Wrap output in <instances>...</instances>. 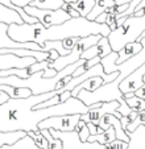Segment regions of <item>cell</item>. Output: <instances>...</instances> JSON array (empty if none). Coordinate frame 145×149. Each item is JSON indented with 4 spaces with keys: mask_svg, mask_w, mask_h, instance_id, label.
I'll list each match as a JSON object with an SVG mask.
<instances>
[{
    "mask_svg": "<svg viewBox=\"0 0 145 149\" xmlns=\"http://www.w3.org/2000/svg\"><path fill=\"white\" fill-rule=\"evenodd\" d=\"M116 20H117L116 15L115 13H108V16H107V19H106V24L111 28V31L116 29Z\"/></svg>",
    "mask_w": 145,
    "mask_h": 149,
    "instance_id": "obj_25",
    "label": "cell"
},
{
    "mask_svg": "<svg viewBox=\"0 0 145 149\" xmlns=\"http://www.w3.org/2000/svg\"><path fill=\"white\" fill-rule=\"evenodd\" d=\"M127 17H119V19L116 20V28H119V26H121L124 24V21H125Z\"/></svg>",
    "mask_w": 145,
    "mask_h": 149,
    "instance_id": "obj_30",
    "label": "cell"
},
{
    "mask_svg": "<svg viewBox=\"0 0 145 149\" xmlns=\"http://www.w3.org/2000/svg\"><path fill=\"white\" fill-rule=\"evenodd\" d=\"M129 107L132 108V111H136V112H140V111H145V99H141L136 95H132L129 98H124Z\"/></svg>",
    "mask_w": 145,
    "mask_h": 149,
    "instance_id": "obj_19",
    "label": "cell"
},
{
    "mask_svg": "<svg viewBox=\"0 0 145 149\" xmlns=\"http://www.w3.org/2000/svg\"><path fill=\"white\" fill-rule=\"evenodd\" d=\"M81 120V113H71V115H58L44 119L38 123L40 130H57L61 132H72L75 130L78 121Z\"/></svg>",
    "mask_w": 145,
    "mask_h": 149,
    "instance_id": "obj_6",
    "label": "cell"
},
{
    "mask_svg": "<svg viewBox=\"0 0 145 149\" xmlns=\"http://www.w3.org/2000/svg\"><path fill=\"white\" fill-rule=\"evenodd\" d=\"M116 139L115 135V125H111L108 130H106L102 133H96V135H90L87 139V143H99L102 145H106V144L111 143Z\"/></svg>",
    "mask_w": 145,
    "mask_h": 149,
    "instance_id": "obj_14",
    "label": "cell"
},
{
    "mask_svg": "<svg viewBox=\"0 0 145 149\" xmlns=\"http://www.w3.org/2000/svg\"><path fill=\"white\" fill-rule=\"evenodd\" d=\"M145 31V15L142 16H128L124 24L119 28L111 31L108 34V41L112 50L119 52L128 42L137 41L139 36Z\"/></svg>",
    "mask_w": 145,
    "mask_h": 149,
    "instance_id": "obj_3",
    "label": "cell"
},
{
    "mask_svg": "<svg viewBox=\"0 0 145 149\" xmlns=\"http://www.w3.org/2000/svg\"><path fill=\"white\" fill-rule=\"evenodd\" d=\"M32 1H33V0H12V3H13L15 6L20 7V8H24V7H26V6H31Z\"/></svg>",
    "mask_w": 145,
    "mask_h": 149,
    "instance_id": "obj_26",
    "label": "cell"
},
{
    "mask_svg": "<svg viewBox=\"0 0 145 149\" xmlns=\"http://www.w3.org/2000/svg\"><path fill=\"white\" fill-rule=\"evenodd\" d=\"M74 131L78 133L79 140H81L82 143H86L87 139H89V136L91 135V133H90L89 127H87V123H86V121H83L82 119L78 121V124H77V127H75V130H74Z\"/></svg>",
    "mask_w": 145,
    "mask_h": 149,
    "instance_id": "obj_21",
    "label": "cell"
},
{
    "mask_svg": "<svg viewBox=\"0 0 145 149\" xmlns=\"http://www.w3.org/2000/svg\"><path fill=\"white\" fill-rule=\"evenodd\" d=\"M100 38H102V34H90V36L78 38L75 46L72 48V50L70 52L69 54H66V56H59L58 58L53 62L47 61L49 62V68H53V69H56L57 71H59L63 68H66L67 65H71L74 62L79 61V59H81V54L83 53L86 49H89L90 46L95 45Z\"/></svg>",
    "mask_w": 145,
    "mask_h": 149,
    "instance_id": "obj_4",
    "label": "cell"
},
{
    "mask_svg": "<svg viewBox=\"0 0 145 149\" xmlns=\"http://www.w3.org/2000/svg\"><path fill=\"white\" fill-rule=\"evenodd\" d=\"M26 135L29 136V139L33 140V143L36 144V146H38L40 149H47V140L44 135L40 132H33V131H29L26 132Z\"/></svg>",
    "mask_w": 145,
    "mask_h": 149,
    "instance_id": "obj_20",
    "label": "cell"
},
{
    "mask_svg": "<svg viewBox=\"0 0 145 149\" xmlns=\"http://www.w3.org/2000/svg\"><path fill=\"white\" fill-rule=\"evenodd\" d=\"M111 28L107 24L91 21L87 17H71L67 21L58 25L45 28L41 23L36 24H9L8 36L17 42H37L42 45L45 41H62L66 37H82L90 34H102L108 37Z\"/></svg>",
    "mask_w": 145,
    "mask_h": 149,
    "instance_id": "obj_2",
    "label": "cell"
},
{
    "mask_svg": "<svg viewBox=\"0 0 145 149\" xmlns=\"http://www.w3.org/2000/svg\"><path fill=\"white\" fill-rule=\"evenodd\" d=\"M24 11L28 15H31V16L38 19V21L45 28H50L52 25H58V24H62L65 21H67L69 19H71V16L62 8L42 9V8H37L34 6H26L24 7Z\"/></svg>",
    "mask_w": 145,
    "mask_h": 149,
    "instance_id": "obj_5",
    "label": "cell"
},
{
    "mask_svg": "<svg viewBox=\"0 0 145 149\" xmlns=\"http://www.w3.org/2000/svg\"><path fill=\"white\" fill-rule=\"evenodd\" d=\"M72 8H75L82 17H87V15L91 12L95 6V0H77L74 4H71Z\"/></svg>",
    "mask_w": 145,
    "mask_h": 149,
    "instance_id": "obj_16",
    "label": "cell"
},
{
    "mask_svg": "<svg viewBox=\"0 0 145 149\" xmlns=\"http://www.w3.org/2000/svg\"><path fill=\"white\" fill-rule=\"evenodd\" d=\"M115 4H116L115 0H95V6H94V8L91 9V12L87 15V19L91 20V21H95V19H96L102 12H104L107 8L115 6Z\"/></svg>",
    "mask_w": 145,
    "mask_h": 149,
    "instance_id": "obj_15",
    "label": "cell"
},
{
    "mask_svg": "<svg viewBox=\"0 0 145 149\" xmlns=\"http://www.w3.org/2000/svg\"><path fill=\"white\" fill-rule=\"evenodd\" d=\"M62 9H63V11H66L71 17H79V16H81V15H79V12L77 11L75 8H72V6H71V4H69V3H63Z\"/></svg>",
    "mask_w": 145,
    "mask_h": 149,
    "instance_id": "obj_24",
    "label": "cell"
},
{
    "mask_svg": "<svg viewBox=\"0 0 145 149\" xmlns=\"http://www.w3.org/2000/svg\"><path fill=\"white\" fill-rule=\"evenodd\" d=\"M120 123H121V127H123V130L125 131L127 127H128V124L131 123V119H129V116H123V118L120 119Z\"/></svg>",
    "mask_w": 145,
    "mask_h": 149,
    "instance_id": "obj_29",
    "label": "cell"
},
{
    "mask_svg": "<svg viewBox=\"0 0 145 149\" xmlns=\"http://www.w3.org/2000/svg\"><path fill=\"white\" fill-rule=\"evenodd\" d=\"M144 82H145V75H144Z\"/></svg>",
    "mask_w": 145,
    "mask_h": 149,
    "instance_id": "obj_31",
    "label": "cell"
},
{
    "mask_svg": "<svg viewBox=\"0 0 145 149\" xmlns=\"http://www.w3.org/2000/svg\"><path fill=\"white\" fill-rule=\"evenodd\" d=\"M63 0H33L31 6L42 9H59L63 6Z\"/></svg>",
    "mask_w": 145,
    "mask_h": 149,
    "instance_id": "obj_17",
    "label": "cell"
},
{
    "mask_svg": "<svg viewBox=\"0 0 145 149\" xmlns=\"http://www.w3.org/2000/svg\"><path fill=\"white\" fill-rule=\"evenodd\" d=\"M120 108V103L117 100H111V102H103L100 107L98 108H90L87 112L82 113L81 119L86 123H94L98 125L99 121H100L102 116L106 115V113H114L117 119H121L123 115L119 112Z\"/></svg>",
    "mask_w": 145,
    "mask_h": 149,
    "instance_id": "obj_8",
    "label": "cell"
},
{
    "mask_svg": "<svg viewBox=\"0 0 145 149\" xmlns=\"http://www.w3.org/2000/svg\"><path fill=\"white\" fill-rule=\"evenodd\" d=\"M9 98H11V96H9L8 94L6 93V91H1V90H0V104H4L6 102H8Z\"/></svg>",
    "mask_w": 145,
    "mask_h": 149,
    "instance_id": "obj_28",
    "label": "cell"
},
{
    "mask_svg": "<svg viewBox=\"0 0 145 149\" xmlns=\"http://www.w3.org/2000/svg\"><path fill=\"white\" fill-rule=\"evenodd\" d=\"M102 84H104V79L102 78L100 75H95V77H90V78L84 79L82 83H79L78 86H77L74 90L71 91V96H75L78 95V93L81 90H87V91H95L96 88H99L102 86Z\"/></svg>",
    "mask_w": 145,
    "mask_h": 149,
    "instance_id": "obj_13",
    "label": "cell"
},
{
    "mask_svg": "<svg viewBox=\"0 0 145 149\" xmlns=\"http://www.w3.org/2000/svg\"><path fill=\"white\" fill-rule=\"evenodd\" d=\"M111 52H112V48H111V45H109L108 37L102 36V38L99 40L95 45L90 46L89 49H86V50L81 54V58L82 59H91V58H94V57H100V58H103V57H106L107 54H109Z\"/></svg>",
    "mask_w": 145,
    "mask_h": 149,
    "instance_id": "obj_11",
    "label": "cell"
},
{
    "mask_svg": "<svg viewBox=\"0 0 145 149\" xmlns=\"http://www.w3.org/2000/svg\"><path fill=\"white\" fill-rule=\"evenodd\" d=\"M52 98V93L31 95L28 98H9L8 102L0 104V132L13 131H33L40 132L38 123L44 119L58 115L84 113L90 110L89 106L75 96H70L63 103L52 107L33 110L34 106Z\"/></svg>",
    "mask_w": 145,
    "mask_h": 149,
    "instance_id": "obj_1",
    "label": "cell"
},
{
    "mask_svg": "<svg viewBox=\"0 0 145 149\" xmlns=\"http://www.w3.org/2000/svg\"><path fill=\"white\" fill-rule=\"evenodd\" d=\"M49 132L53 137H58L63 141V149H104V145L99 143H82L75 131L72 132H61L50 128Z\"/></svg>",
    "mask_w": 145,
    "mask_h": 149,
    "instance_id": "obj_7",
    "label": "cell"
},
{
    "mask_svg": "<svg viewBox=\"0 0 145 149\" xmlns=\"http://www.w3.org/2000/svg\"><path fill=\"white\" fill-rule=\"evenodd\" d=\"M77 41H78V37H66V38L62 40V46H63V49L71 52L72 48L75 46Z\"/></svg>",
    "mask_w": 145,
    "mask_h": 149,
    "instance_id": "obj_23",
    "label": "cell"
},
{
    "mask_svg": "<svg viewBox=\"0 0 145 149\" xmlns=\"http://www.w3.org/2000/svg\"><path fill=\"white\" fill-rule=\"evenodd\" d=\"M135 95L139 96V98H141V99H145V83L142 84V86L139 88V90L135 91Z\"/></svg>",
    "mask_w": 145,
    "mask_h": 149,
    "instance_id": "obj_27",
    "label": "cell"
},
{
    "mask_svg": "<svg viewBox=\"0 0 145 149\" xmlns=\"http://www.w3.org/2000/svg\"><path fill=\"white\" fill-rule=\"evenodd\" d=\"M3 48H22L32 50L44 52V44L38 45L37 42H17L8 36V24L0 23V49Z\"/></svg>",
    "mask_w": 145,
    "mask_h": 149,
    "instance_id": "obj_9",
    "label": "cell"
},
{
    "mask_svg": "<svg viewBox=\"0 0 145 149\" xmlns=\"http://www.w3.org/2000/svg\"><path fill=\"white\" fill-rule=\"evenodd\" d=\"M139 125H145V111H140L136 113V118L128 124L127 127V132H135Z\"/></svg>",
    "mask_w": 145,
    "mask_h": 149,
    "instance_id": "obj_22",
    "label": "cell"
},
{
    "mask_svg": "<svg viewBox=\"0 0 145 149\" xmlns=\"http://www.w3.org/2000/svg\"><path fill=\"white\" fill-rule=\"evenodd\" d=\"M142 50V44L140 41H133V42H128L123 49H120L117 53L119 57L116 59V65H121L125 61H128L129 58L135 57L136 54H139Z\"/></svg>",
    "mask_w": 145,
    "mask_h": 149,
    "instance_id": "obj_12",
    "label": "cell"
},
{
    "mask_svg": "<svg viewBox=\"0 0 145 149\" xmlns=\"http://www.w3.org/2000/svg\"><path fill=\"white\" fill-rule=\"evenodd\" d=\"M37 59L34 57H19L16 54L6 53L0 54V70L8 69H24L36 63Z\"/></svg>",
    "mask_w": 145,
    "mask_h": 149,
    "instance_id": "obj_10",
    "label": "cell"
},
{
    "mask_svg": "<svg viewBox=\"0 0 145 149\" xmlns=\"http://www.w3.org/2000/svg\"><path fill=\"white\" fill-rule=\"evenodd\" d=\"M47 140V149H63V141L58 137H53L49 130H40Z\"/></svg>",
    "mask_w": 145,
    "mask_h": 149,
    "instance_id": "obj_18",
    "label": "cell"
}]
</instances>
